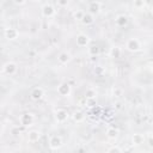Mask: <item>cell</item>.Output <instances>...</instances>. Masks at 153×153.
I'll return each instance as SVG.
<instances>
[{"mask_svg":"<svg viewBox=\"0 0 153 153\" xmlns=\"http://www.w3.org/2000/svg\"><path fill=\"white\" fill-rule=\"evenodd\" d=\"M61 146H62V139L60 136L54 135V136L50 137V140H49V147L51 149H59Z\"/></svg>","mask_w":153,"mask_h":153,"instance_id":"6da1fadb","label":"cell"},{"mask_svg":"<svg viewBox=\"0 0 153 153\" xmlns=\"http://www.w3.org/2000/svg\"><path fill=\"white\" fill-rule=\"evenodd\" d=\"M20 123L24 126V127H27V126H31L32 122H33V115L31 112H26L24 115L20 116Z\"/></svg>","mask_w":153,"mask_h":153,"instance_id":"7a4b0ae2","label":"cell"},{"mask_svg":"<svg viewBox=\"0 0 153 153\" xmlns=\"http://www.w3.org/2000/svg\"><path fill=\"white\" fill-rule=\"evenodd\" d=\"M127 49L130 51H137L140 49V42L136 38H130L127 42Z\"/></svg>","mask_w":153,"mask_h":153,"instance_id":"3957f363","label":"cell"},{"mask_svg":"<svg viewBox=\"0 0 153 153\" xmlns=\"http://www.w3.org/2000/svg\"><path fill=\"white\" fill-rule=\"evenodd\" d=\"M55 117L57 122H65L68 118V112L65 109H57L55 111Z\"/></svg>","mask_w":153,"mask_h":153,"instance_id":"277c9868","label":"cell"},{"mask_svg":"<svg viewBox=\"0 0 153 153\" xmlns=\"http://www.w3.org/2000/svg\"><path fill=\"white\" fill-rule=\"evenodd\" d=\"M88 42H90V37L87 35L80 33V35L76 36V44L79 47H86L88 44Z\"/></svg>","mask_w":153,"mask_h":153,"instance_id":"5b68a950","label":"cell"},{"mask_svg":"<svg viewBox=\"0 0 153 153\" xmlns=\"http://www.w3.org/2000/svg\"><path fill=\"white\" fill-rule=\"evenodd\" d=\"M42 12H43V16H44V17H47V18H50V17H53V16H54V13H55V10H54L53 5H50V4H47V5H44V6H43V8H42Z\"/></svg>","mask_w":153,"mask_h":153,"instance_id":"8992f818","label":"cell"},{"mask_svg":"<svg viewBox=\"0 0 153 153\" xmlns=\"http://www.w3.org/2000/svg\"><path fill=\"white\" fill-rule=\"evenodd\" d=\"M16 71H17V65H16L14 62H7V63L4 66V72H5L6 74H8V75L14 74Z\"/></svg>","mask_w":153,"mask_h":153,"instance_id":"52a82bcc","label":"cell"},{"mask_svg":"<svg viewBox=\"0 0 153 153\" xmlns=\"http://www.w3.org/2000/svg\"><path fill=\"white\" fill-rule=\"evenodd\" d=\"M57 92H59L61 96H68L69 92H71V86H69V84L62 82V84L57 87Z\"/></svg>","mask_w":153,"mask_h":153,"instance_id":"ba28073f","label":"cell"},{"mask_svg":"<svg viewBox=\"0 0 153 153\" xmlns=\"http://www.w3.org/2000/svg\"><path fill=\"white\" fill-rule=\"evenodd\" d=\"M43 94H44L43 88H41V87H36V88H33L32 92H31V98H32L33 100H39V99L43 97Z\"/></svg>","mask_w":153,"mask_h":153,"instance_id":"9c48e42d","label":"cell"},{"mask_svg":"<svg viewBox=\"0 0 153 153\" xmlns=\"http://www.w3.org/2000/svg\"><path fill=\"white\" fill-rule=\"evenodd\" d=\"M5 36H6V38H8V39H16V38L18 37V31H17L16 29H12V27L6 29V30H5Z\"/></svg>","mask_w":153,"mask_h":153,"instance_id":"30bf717a","label":"cell"},{"mask_svg":"<svg viewBox=\"0 0 153 153\" xmlns=\"http://www.w3.org/2000/svg\"><path fill=\"white\" fill-rule=\"evenodd\" d=\"M39 137H41V133H39V131H37V130H31V131H29L27 139H29L30 142H37V141L39 140Z\"/></svg>","mask_w":153,"mask_h":153,"instance_id":"8fae6325","label":"cell"},{"mask_svg":"<svg viewBox=\"0 0 153 153\" xmlns=\"http://www.w3.org/2000/svg\"><path fill=\"white\" fill-rule=\"evenodd\" d=\"M88 10H90V13L97 14L99 12V10H100V4L98 1H92L90 4V6H88Z\"/></svg>","mask_w":153,"mask_h":153,"instance_id":"7c38bea8","label":"cell"},{"mask_svg":"<svg viewBox=\"0 0 153 153\" xmlns=\"http://www.w3.org/2000/svg\"><path fill=\"white\" fill-rule=\"evenodd\" d=\"M93 14L92 13H85L84 14V17H82V19H81V23L84 24V25H90V24H92L93 23Z\"/></svg>","mask_w":153,"mask_h":153,"instance_id":"4fadbf2b","label":"cell"},{"mask_svg":"<svg viewBox=\"0 0 153 153\" xmlns=\"http://www.w3.org/2000/svg\"><path fill=\"white\" fill-rule=\"evenodd\" d=\"M145 141V136L142 134H134L133 135V143L134 145H141Z\"/></svg>","mask_w":153,"mask_h":153,"instance_id":"5bb4252c","label":"cell"},{"mask_svg":"<svg viewBox=\"0 0 153 153\" xmlns=\"http://www.w3.org/2000/svg\"><path fill=\"white\" fill-rule=\"evenodd\" d=\"M106 136L109 139H116L118 136V130L116 128H109L106 130Z\"/></svg>","mask_w":153,"mask_h":153,"instance_id":"9a60e30c","label":"cell"},{"mask_svg":"<svg viewBox=\"0 0 153 153\" xmlns=\"http://www.w3.org/2000/svg\"><path fill=\"white\" fill-rule=\"evenodd\" d=\"M127 23H128V18L126 16H118L116 18V24L118 26H124V25H127Z\"/></svg>","mask_w":153,"mask_h":153,"instance_id":"2e32d148","label":"cell"},{"mask_svg":"<svg viewBox=\"0 0 153 153\" xmlns=\"http://www.w3.org/2000/svg\"><path fill=\"white\" fill-rule=\"evenodd\" d=\"M73 118L76 121V122H81L84 118H85V115H84V112L82 111H75L74 114H73Z\"/></svg>","mask_w":153,"mask_h":153,"instance_id":"e0dca14e","label":"cell"},{"mask_svg":"<svg viewBox=\"0 0 153 153\" xmlns=\"http://www.w3.org/2000/svg\"><path fill=\"white\" fill-rule=\"evenodd\" d=\"M69 54H67V53H61L60 55H59V61L61 62V63H67L68 61H69Z\"/></svg>","mask_w":153,"mask_h":153,"instance_id":"ac0fdd59","label":"cell"},{"mask_svg":"<svg viewBox=\"0 0 153 153\" xmlns=\"http://www.w3.org/2000/svg\"><path fill=\"white\" fill-rule=\"evenodd\" d=\"M99 48L97 47V45H92V47H90L88 48V54L91 55V56H98V54H99Z\"/></svg>","mask_w":153,"mask_h":153,"instance_id":"d6986e66","label":"cell"},{"mask_svg":"<svg viewBox=\"0 0 153 153\" xmlns=\"http://www.w3.org/2000/svg\"><path fill=\"white\" fill-rule=\"evenodd\" d=\"M110 55H111V57H120V55H121V49H120L118 47H114V48H111V50H110Z\"/></svg>","mask_w":153,"mask_h":153,"instance_id":"ffe728a7","label":"cell"},{"mask_svg":"<svg viewBox=\"0 0 153 153\" xmlns=\"http://www.w3.org/2000/svg\"><path fill=\"white\" fill-rule=\"evenodd\" d=\"M85 96H86V98H96V92H94V90L88 88V90L86 91Z\"/></svg>","mask_w":153,"mask_h":153,"instance_id":"44dd1931","label":"cell"},{"mask_svg":"<svg viewBox=\"0 0 153 153\" xmlns=\"http://www.w3.org/2000/svg\"><path fill=\"white\" fill-rule=\"evenodd\" d=\"M86 104L90 108L96 106V98H86Z\"/></svg>","mask_w":153,"mask_h":153,"instance_id":"7402d4cb","label":"cell"},{"mask_svg":"<svg viewBox=\"0 0 153 153\" xmlns=\"http://www.w3.org/2000/svg\"><path fill=\"white\" fill-rule=\"evenodd\" d=\"M84 12H81V11H78V12H75L74 13V18L75 19H78V20H81L82 19V17H84Z\"/></svg>","mask_w":153,"mask_h":153,"instance_id":"603a6c76","label":"cell"},{"mask_svg":"<svg viewBox=\"0 0 153 153\" xmlns=\"http://www.w3.org/2000/svg\"><path fill=\"white\" fill-rule=\"evenodd\" d=\"M108 152H122V148L120 147H111L108 149Z\"/></svg>","mask_w":153,"mask_h":153,"instance_id":"cb8c5ba5","label":"cell"},{"mask_svg":"<svg viewBox=\"0 0 153 153\" xmlns=\"http://www.w3.org/2000/svg\"><path fill=\"white\" fill-rule=\"evenodd\" d=\"M57 4H59L60 6H62V7H65V6H67L68 0H57Z\"/></svg>","mask_w":153,"mask_h":153,"instance_id":"d4e9b609","label":"cell"},{"mask_svg":"<svg viewBox=\"0 0 153 153\" xmlns=\"http://www.w3.org/2000/svg\"><path fill=\"white\" fill-rule=\"evenodd\" d=\"M104 72V69L100 67V66H98V67H96V69H94V73L96 74H102Z\"/></svg>","mask_w":153,"mask_h":153,"instance_id":"484cf974","label":"cell"},{"mask_svg":"<svg viewBox=\"0 0 153 153\" xmlns=\"http://www.w3.org/2000/svg\"><path fill=\"white\" fill-rule=\"evenodd\" d=\"M135 6H136V7L143 6V1H142V0H136V1H135Z\"/></svg>","mask_w":153,"mask_h":153,"instance_id":"4316f807","label":"cell"},{"mask_svg":"<svg viewBox=\"0 0 153 153\" xmlns=\"http://www.w3.org/2000/svg\"><path fill=\"white\" fill-rule=\"evenodd\" d=\"M148 146L153 148V136H149L148 137Z\"/></svg>","mask_w":153,"mask_h":153,"instance_id":"83f0119b","label":"cell"},{"mask_svg":"<svg viewBox=\"0 0 153 153\" xmlns=\"http://www.w3.org/2000/svg\"><path fill=\"white\" fill-rule=\"evenodd\" d=\"M13 2H14L16 5H23V4L25 2V0H13Z\"/></svg>","mask_w":153,"mask_h":153,"instance_id":"f1b7e54d","label":"cell"},{"mask_svg":"<svg viewBox=\"0 0 153 153\" xmlns=\"http://www.w3.org/2000/svg\"><path fill=\"white\" fill-rule=\"evenodd\" d=\"M151 12H152V14H153V7H152V10H151Z\"/></svg>","mask_w":153,"mask_h":153,"instance_id":"f546056e","label":"cell"},{"mask_svg":"<svg viewBox=\"0 0 153 153\" xmlns=\"http://www.w3.org/2000/svg\"><path fill=\"white\" fill-rule=\"evenodd\" d=\"M32 1H39V0H32Z\"/></svg>","mask_w":153,"mask_h":153,"instance_id":"4dcf8cb0","label":"cell"},{"mask_svg":"<svg viewBox=\"0 0 153 153\" xmlns=\"http://www.w3.org/2000/svg\"><path fill=\"white\" fill-rule=\"evenodd\" d=\"M84 1H86V0H84Z\"/></svg>","mask_w":153,"mask_h":153,"instance_id":"1f68e13d","label":"cell"}]
</instances>
